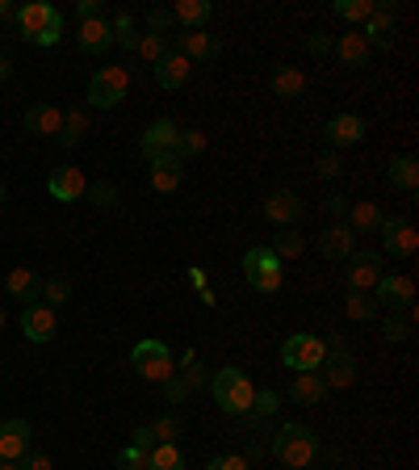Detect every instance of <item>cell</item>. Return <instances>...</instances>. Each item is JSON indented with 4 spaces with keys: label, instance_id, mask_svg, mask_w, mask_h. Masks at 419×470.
I'll list each match as a JSON object with an SVG mask.
<instances>
[{
    "label": "cell",
    "instance_id": "6da1fadb",
    "mask_svg": "<svg viewBox=\"0 0 419 470\" xmlns=\"http://www.w3.org/2000/svg\"><path fill=\"white\" fill-rule=\"evenodd\" d=\"M210 395H214L218 412L239 420V416L252 412V399H256V382L248 379V369L243 366H223L210 374Z\"/></svg>",
    "mask_w": 419,
    "mask_h": 470
},
{
    "label": "cell",
    "instance_id": "7a4b0ae2",
    "mask_svg": "<svg viewBox=\"0 0 419 470\" xmlns=\"http://www.w3.org/2000/svg\"><path fill=\"white\" fill-rule=\"evenodd\" d=\"M13 22H17L25 43H34V46H55L63 38V13L55 5H46V0L22 5V9L13 13Z\"/></svg>",
    "mask_w": 419,
    "mask_h": 470
},
{
    "label": "cell",
    "instance_id": "3957f363",
    "mask_svg": "<svg viewBox=\"0 0 419 470\" xmlns=\"http://www.w3.org/2000/svg\"><path fill=\"white\" fill-rule=\"evenodd\" d=\"M272 458L281 462V466H310L319 458V436L310 425H281L272 433Z\"/></svg>",
    "mask_w": 419,
    "mask_h": 470
},
{
    "label": "cell",
    "instance_id": "277c9868",
    "mask_svg": "<svg viewBox=\"0 0 419 470\" xmlns=\"http://www.w3.org/2000/svg\"><path fill=\"white\" fill-rule=\"evenodd\" d=\"M239 269H243V282H248L256 294H277L285 282L281 273V261L272 256L269 244H256V248H248L243 253V261H239Z\"/></svg>",
    "mask_w": 419,
    "mask_h": 470
},
{
    "label": "cell",
    "instance_id": "5b68a950",
    "mask_svg": "<svg viewBox=\"0 0 419 470\" xmlns=\"http://www.w3.org/2000/svg\"><path fill=\"white\" fill-rule=\"evenodd\" d=\"M130 366L138 369V379L156 382V387L176 379V357H172V349L164 341H138L135 353H130Z\"/></svg>",
    "mask_w": 419,
    "mask_h": 470
},
{
    "label": "cell",
    "instance_id": "8992f818",
    "mask_svg": "<svg viewBox=\"0 0 419 470\" xmlns=\"http://www.w3.org/2000/svg\"><path fill=\"white\" fill-rule=\"evenodd\" d=\"M281 366L285 369H298V374H310V369L323 366V357H328V344H323V336L315 332H294V336H285L281 344Z\"/></svg>",
    "mask_w": 419,
    "mask_h": 470
},
{
    "label": "cell",
    "instance_id": "52a82bcc",
    "mask_svg": "<svg viewBox=\"0 0 419 470\" xmlns=\"http://www.w3.org/2000/svg\"><path fill=\"white\" fill-rule=\"evenodd\" d=\"M126 92H130V72H126V68H101L89 81L92 110H114V105L126 101Z\"/></svg>",
    "mask_w": 419,
    "mask_h": 470
},
{
    "label": "cell",
    "instance_id": "ba28073f",
    "mask_svg": "<svg viewBox=\"0 0 419 470\" xmlns=\"http://www.w3.org/2000/svg\"><path fill=\"white\" fill-rule=\"evenodd\" d=\"M382 253H374V248H361V253L348 256V269H344V286L348 290H361V294H374L377 277H382Z\"/></svg>",
    "mask_w": 419,
    "mask_h": 470
},
{
    "label": "cell",
    "instance_id": "9c48e42d",
    "mask_svg": "<svg viewBox=\"0 0 419 470\" xmlns=\"http://www.w3.org/2000/svg\"><path fill=\"white\" fill-rule=\"evenodd\" d=\"M374 302L386 311H411V302H415V282L407 273H382L374 286Z\"/></svg>",
    "mask_w": 419,
    "mask_h": 470
},
{
    "label": "cell",
    "instance_id": "30bf717a",
    "mask_svg": "<svg viewBox=\"0 0 419 470\" xmlns=\"http://www.w3.org/2000/svg\"><path fill=\"white\" fill-rule=\"evenodd\" d=\"M395 13H398V5L395 0H377V9H374V17L361 25V38L369 46H377V51H390L395 46V38H398V25H395Z\"/></svg>",
    "mask_w": 419,
    "mask_h": 470
},
{
    "label": "cell",
    "instance_id": "8fae6325",
    "mask_svg": "<svg viewBox=\"0 0 419 470\" xmlns=\"http://www.w3.org/2000/svg\"><path fill=\"white\" fill-rule=\"evenodd\" d=\"M176 143H181V127L172 118H156L143 130V139H138V151H143V160H151V156H176Z\"/></svg>",
    "mask_w": 419,
    "mask_h": 470
},
{
    "label": "cell",
    "instance_id": "7c38bea8",
    "mask_svg": "<svg viewBox=\"0 0 419 470\" xmlns=\"http://www.w3.org/2000/svg\"><path fill=\"white\" fill-rule=\"evenodd\" d=\"M22 336L30 344H46L59 336V311H51L46 302H30L22 311Z\"/></svg>",
    "mask_w": 419,
    "mask_h": 470
},
{
    "label": "cell",
    "instance_id": "4fadbf2b",
    "mask_svg": "<svg viewBox=\"0 0 419 470\" xmlns=\"http://www.w3.org/2000/svg\"><path fill=\"white\" fill-rule=\"evenodd\" d=\"M46 194L55 197V202H84L89 177H84V168H76V164H63V168H55L46 177Z\"/></svg>",
    "mask_w": 419,
    "mask_h": 470
},
{
    "label": "cell",
    "instance_id": "5bb4252c",
    "mask_svg": "<svg viewBox=\"0 0 419 470\" xmlns=\"http://www.w3.org/2000/svg\"><path fill=\"white\" fill-rule=\"evenodd\" d=\"M377 231H382V248L390 256H411L419 248V231L411 227L403 215H386Z\"/></svg>",
    "mask_w": 419,
    "mask_h": 470
},
{
    "label": "cell",
    "instance_id": "9a60e30c",
    "mask_svg": "<svg viewBox=\"0 0 419 470\" xmlns=\"http://www.w3.org/2000/svg\"><path fill=\"white\" fill-rule=\"evenodd\" d=\"M323 374L319 379L328 382V390H348L352 382H357V357H352V349L344 344V349H328V357H323Z\"/></svg>",
    "mask_w": 419,
    "mask_h": 470
},
{
    "label": "cell",
    "instance_id": "2e32d148",
    "mask_svg": "<svg viewBox=\"0 0 419 470\" xmlns=\"http://www.w3.org/2000/svg\"><path fill=\"white\" fill-rule=\"evenodd\" d=\"M34 449V428H30V420H5L0 425V462H22L25 454Z\"/></svg>",
    "mask_w": 419,
    "mask_h": 470
},
{
    "label": "cell",
    "instance_id": "e0dca14e",
    "mask_svg": "<svg viewBox=\"0 0 419 470\" xmlns=\"http://www.w3.org/2000/svg\"><path fill=\"white\" fill-rule=\"evenodd\" d=\"M172 51H181L189 63H214L223 55V43H218V34H205V30H181Z\"/></svg>",
    "mask_w": 419,
    "mask_h": 470
},
{
    "label": "cell",
    "instance_id": "ac0fdd59",
    "mask_svg": "<svg viewBox=\"0 0 419 470\" xmlns=\"http://www.w3.org/2000/svg\"><path fill=\"white\" fill-rule=\"evenodd\" d=\"M148 181L156 194H176L185 185V160L181 156H151L148 160Z\"/></svg>",
    "mask_w": 419,
    "mask_h": 470
},
{
    "label": "cell",
    "instance_id": "d6986e66",
    "mask_svg": "<svg viewBox=\"0 0 419 470\" xmlns=\"http://www.w3.org/2000/svg\"><path fill=\"white\" fill-rule=\"evenodd\" d=\"M264 218H269L272 227H294L298 218H302V197L294 189H272L264 197Z\"/></svg>",
    "mask_w": 419,
    "mask_h": 470
},
{
    "label": "cell",
    "instance_id": "ffe728a7",
    "mask_svg": "<svg viewBox=\"0 0 419 470\" xmlns=\"http://www.w3.org/2000/svg\"><path fill=\"white\" fill-rule=\"evenodd\" d=\"M352 253H357V235H352L348 223L323 227V235H319V256H323V261H348Z\"/></svg>",
    "mask_w": 419,
    "mask_h": 470
},
{
    "label": "cell",
    "instance_id": "44dd1931",
    "mask_svg": "<svg viewBox=\"0 0 419 470\" xmlns=\"http://www.w3.org/2000/svg\"><path fill=\"white\" fill-rule=\"evenodd\" d=\"M151 72H156V84H159V89L176 92V89H185V84H189L193 63L181 55V51H168V55L159 59V63H156V68H151Z\"/></svg>",
    "mask_w": 419,
    "mask_h": 470
},
{
    "label": "cell",
    "instance_id": "7402d4cb",
    "mask_svg": "<svg viewBox=\"0 0 419 470\" xmlns=\"http://www.w3.org/2000/svg\"><path fill=\"white\" fill-rule=\"evenodd\" d=\"M5 294H9L13 302L30 307V302H38V294H43V277H38L34 269H25V264H17V269H9V277H5Z\"/></svg>",
    "mask_w": 419,
    "mask_h": 470
},
{
    "label": "cell",
    "instance_id": "603a6c76",
    "mask_svg": "<svg viewBox=\"0 0 419 470\" xmlns=\"http://www.w3.org/2000/svg\"><path fill=\"white\" fill-rule=\"evenodd\" d=\"M331 51H336V55H340V63H344V68H352V72L369 68V55H374V46L361 38V30H348V34H340Z\"/></svg>",
    "mask_w": 419,
    "mask_h": 470
},
{
    "label": "cell",
    "instance_id": "cb8c5ba5",
    "mask_svg": "<svg viewBox=\"0 0 419 470\" xmlns=\"http://www.w3.org/2000/svg\"><path fill=\"white\" fill-rule=\"evenodd\" d=\"M76 46H80V51H84V55H101V51H110V46H114V30H110V22H105V17H92V22H80Z\"/></svg>",
    "mask_w": 419,
    "mask_h": 470
},
{
    "label": "cell",
    "instance_id": "d4e9b609",
    "mask_svg": "<svg viewBox=\"0 0 419 470\" xmlns=\"http://www.w3.org/2000/svg\"><path fill=\"white\" fill-rule=\"evenodd\" d=\"M25 135H46V139H59V130H63V114H59L55 105H30L22 118Z\"/></svg>",
    "mask_w": 419,
    "mask_h": 470
},
{
    "label": "cell",
    "instance_id": "484cf974",
    "mask_svg": "<svg viewBox=\"0 0 419 470\" xmlns=\"http://www.w3.org/2000/svg\"><path fill=\"white\" fill-rule=\"evenodd\" d=\"M323 135H328L331 148H352V143H361L365 139V118L361 114H336Z\"/></svg>",
    "mask_w": 419,
    "mask_h": 470
},
{
    "label": "cell",
    "instance_id": "4316f807",
    "mask_svg": "<svg viewBox=\"0 0 419 470\" xmlns=\"http://www.w3.org/2000/svg\"><path fill=\"white\" fill-rule=\"evenodd\" d=\"M269 89L277 92V97H281V101H298V97H302L306 92V72L302 68H272L269 72Z\"/></svg>",
    "mask_w": 419,
    "mask_h": 470
},
{
    "label": "cell",
    "instance_id": "83f0119b",
    "mask_svg": "<svg viewBox=\"0 0 419 470\" xmlns=\"http://www.w3.org/2000/svg\"><path fill=\"white\" fill-rule=\"evenodd\" d=\"M172 17L181 30H205V22L214 17V5L210 0H176L172 5Z\"/></svg>",
    "mask_w": 419,
    "mask_h": 470
},
{
    "label": "cell",
    "instance_id": "f1b7e54d",
    "mask_svg": "<svg viewBox=\"0 0 419 470\" xmlns=\"http://www.w3.org/2000/svg\"><path fill=\"white\" fill-rule=\"evenodd\" d=\"M382 206L377 202H352L348 206V215H344V223L352 227V235H369V231H377L382 227Z\"/></svg>",
    "mask_w": 419,
    "mask_h": 470
},
{
    "label": "cell",
    "instance_id": "f546056e",
    "mask_svg": "<svg viewBox=\"0 0 419 470\" xmlns=\"http://www.w3.org/2000/svg\"><path fill=\"white\" fill-rule=\"evenodd\" d=\"M290 395H294V403L319 408V403L328 399V382L319 379V369H310V374H294V387H290Z\"/></svg>",
    "mask_w": 419,
    "mask_h": 470
},
{
    "label": "cell",
    "instance_id": "4dcf8cb0",
    "mask_svg": "<svg viewBox=\"0 0 419 470\" xmlns=\"http://www.w3.org/2000/svg\"><path fill=\"white\" fill-rule=\"evenodd\" d=\"M377 302H374V294H361V290H344V315L348 320H357V323H369V320H377Z\"/></svg>",
    "mask_w": 419,
    "mask_h": 470
},
{
    "label": "cell",
    "instance_id": "1f68e13d",
    "mask_svg": "<svg viewBox=\"0 0 419 470\" xmlns=\"http://www.w3.org/2000/svg\"><path fill=\"white\" fill-rule=\"evenodd\" d=\"M411 328H415V307H411V311H390V315L382 320V336L390 344L411 341Z\"/></svg>",
    "mask_w": 419,
    "mask_h": 470
},
{
    "label": "cell",
    "instance_id": "d6a6232c",
    "mask_svg": "<svg viewBox=\"0 0 419 470\" xmlns=\"http://www.w3.org/2000/svg\"><path fill=\"white\" fill-rule=\"evenodd\" d=\"M390 185L415 194V189H419V160H415V156H398V160H390Z\"/></svg>",
    "mask_w": 419,
    "mask_h": 470
},
{
    "label": "cell",
    "instance_id": "836d02e7",
    "mask_svg": "<svg viewBox=\"0 0 419 470\" xmlns=\"http://www.w3.org/2000/svg\"><path fill=\"white\" fill-rule=\"evenodd\" d=\"M89 135V110H68L63 130H59V148H80V139Z\"/></svg>",
    "mask_w": 419,
    "mask_h": 470
},
{
    "label": "cell",
    "instance_id": "e575fe53",
    "mask_svg": "<svg viewBox=\"0 0 419 470\" xmlns=\"http://www.w3.org/2000/svg\"><path fill=\"white\" fill-rule=\"evenodd\" d=\"M269 248H272V256H277V261H298V256H302V248H306V240H302V235H298V231L294 227H281V235H272V244H269Z\"/></svg>",
    "mask_w": 419,
    "mask_h": 470
},
{
    "label": "cell",
    "instance_id": "d590c367",
    "mask_svg": "<svg viewBox=\"0 0 419 470\" xmlns=\"http://www.w3.org/2000/svg\"><path fill=\"white\" fill-rule=\"evenodd\" d=\"M148 470H185V454L168 441H159L148 449Z\"/></svg>",
    "mask_w": 419,
    "mask_h": 470
},
{
    "label": "cell",
    "instance_id": "8d00e7d4",
    "mask_svg": "<svg viewBox=\"0 0 419 470\" xmlns=\"http://www.w3.org/2000/svg\"><path fill=\"white\" fill-rule=\"evenodd\" d=\"M110 30H114V46H122V51H135L138 46V25L130 13H114V22H110Z\"/></svg>",
    "mask_w": 419,
    "mask_h": 470
},
{
    "label": "cell",
    "instance_id": "74e56055",
    "mask_svg": "<svg viewBox=\"0 0 419 470\" xmlns=\"http://www.w3.org/2000/svg\"><path fill=\"white\" fill-rule=\"evenodd\" d=\"M377 0H336V17H344V22H357V30H361L369 17H374Z\"/></svg>",
    "mask_w": 419,
    "mask_h": 470
},
{
    "label": "cell",
    "instance_id": "f35d334b",
    "mask_svg": "<svg viewBox=\"0 0 419 470\" xmlns=\"http://www.w3.org/2000/svg\"><path fill=\"white\" fill-rule=\"evenodd\" d=\"M172 46H168V38H159V34H138V46H135V55L143 59V63H151L156 68L159 59L168 55Z\"/></svg>",
    "mask_w": 419,
    "mask_h": 470
},
{
    "label": "cell",
    "instance_id": "ab89813d",
    "mask_svg": "<svg viewBox=\"0 0 419 470\" xmlns=\"http://www.w3.org/2000/svg\"><path fill=\"white\" fill-rule=\"evenodd\" d=\"M205 148H210V135H205L202 127H189V130H181V143H176V156H181V160H193V156H202Z\"/></svg>",
    "mask_w": 419,
    "mask_h": 470
},
{
    "label": "cell",
    "instance_id": "60d3db41",
    "mask_svg": "<svg viewBox=\"0 0 419 470\" xmlns=\"http://www.w3.org/2000/svg\"><path fill=\"white\" fill-rule=\"evenodd\" d=\"M68 299H71V286L63 282V277H43V294H38V302H46L51 311H59Z\"/></svg>",
    "mask_w": 419,
    "mask_h": 470
},
{
    "label": "cell",
    "instance_id": "b9f144b4",
    "mask_svg": "<svg viewBox=\"0 0 419 470\" xmlns=\"http://www.w3.org/2000/svg\"><path fill=\"white\" fill-rule=\"evenodd\" d=\"M185 433V425H181V416L176 412H168V416H159V420H151V436H156V446L159 441H168V446H176V436Z\"/></svg>",
    "mask_w": 419,
    "mask_h": 470
},
{
    "label": "cell",
    "instance_id": "7bdbcfd3",
    "mask_svg": "<svg viewBox=\"0 0 419 470\" xmlns=\"http://www.w3.org/2000/svg\"><path fill=\"white\" fill-rule=\"evenodd\" d=\"M277 408H281V395L272 387H261L256 390V399H252V412L248 416H261V420H269V416H277Z\"/></svg>",
    "mask_w": 419,
    "mask_h": 470
},
{
    "label": "cell",
    "instance_id": "ee69618b",
    "mask_svg": "<svg viewBox=\"0 0 419 470\" xmlns=\"http://www.w3.org/2000/svg\"><path fill=\"white\" fill-rule=\"evenodd\" d=\"M84 197H92V206H97V210H110L118 202V185L114 181H92Z\"/></svg>",
    "mask_w": 419,
    "mask_h": 470
},
{
    "label": "cell",
    "instance_id": "f6af8a7d",
    "mask_svg": "<svg viewBox=\"0 0 419 470\" xmlns=\"http://www.w3.org/2000/svg\"><path fill=\"white\" fill-rule=\"evenodd\" d=\"M176 25V17H172V9H164V5H156V9H148V34H159L168 38V30Z\"/></svg>",
    "mask_w": 419,
    "mask_h": 470
},
{
    "label": "cell",
    "instance_id": "bcb514c9",
    "mask_svg": "<svg viewBox=\"0 0 419 470\" xmlns=\"http://www.w3.org/2000/svg\"><path fill=\"white\" fill-rule=\"evenodd\" d=\"M118 470H148V449H138V446H122L118 449Z\"/></svg>",
    "mask_w": 419,
    "mask_h": 470
},
{
    "label": "cell",
    "instance_id": "7dc6e473",
    "mask_svg": "<svg viewBox=\"0 0 419 470\" xmlns=\"http://www.w3.org/2000/svg\"><path fill=\"white\" fill-rule=\"evenodd\" d=\"M331 46H336V38H331L328 30H315V34H306V55L328 59V55H331Z\"/></svg>",
    "mask_w": 419,
    "mask_h": 470
},
{
    "label": "cell",
    "instance_id": "c3c4849f",
    "mask_svg": "<svg viewBox=\"0 0 419 470\" xmlns=\"http://www.w3.org/2000/svg\"><path fill=\"white\" fill-rule=\"evenodd\" d=\"M315 172L323 177V181H336V177H344V160L336 156V151H323V156H319V164H315Z\"/></svg>",
    "mask_w": 419,
    "mask_h": 470
},
{
    "label": "cell",
    "instance_id": "681fc988",
    "mask_svg": "<svg viewBox=\"0 0 419 470\" xmlns=\"http://www.w3.org/2000/svg\"><path fill=\"white\" fill-rule=\"evenodd\" d=\"M205 470H248V458L243 454H218V458L205 462Z\"/></svg>",
    "mask_w": 419,
    "mask_h": 470
},
{
    "label": "cell",
    "instance_id": "f907efd6",
    "mask_svg": "<svg viewBox=\"0 0 419 470\" xmlns=\"http://www.w3.org/2000/svg\"><path fill=\"white\" fill-rule=\"evenodd\" d=\"M101 13H105V0H80V5H76L80 22H92V17H101Z\"/></svg>",
    "mask_w": 419,
    "mask_h": 470
},
{
    "label": "cell",
    "instance_id": "816d5d0a",
    "mask_svg": "<svg viewBox=\"0 0 419 470\" xmlns=\"http://www.w3.org/2000/svg\"><path fill=\"white\" fill-rule=\"evenodd\" d=\"M159 390H164V399H168V403H185V399H189V390H185L181 379H168Z\"/></svg>",
    "mask_w": 419,
    "mask_h": 470
},
{
    "label": "cell",
    "instance_id": "f5cc1de1",
    "mask_svg": "<svg viewBox=\"0 0 419 470\" xmlns=\"http://www.w3.org/2000/svg\"><path fill=\"white\" fill-rule=\"evenodd\" d=\"M25 470H55V462H51V454H43V449H30L25 454Z\"/></svg>",
    "mask_w": 419,
    "mask_h": 470
},
{
    "label": "cell",
    "instance_id": "db71d44e",
    "mask_svg": "<svg viewBox=\"0 0 419 470\" xmlns=\"http://www.w3.org/2000/svg\"><path fill=\"white\" fill-rule=\"evenodd\" d=\"M348 206H352V202H348V197H340V194L323 202V210H328V215L336 218V223H344V215H348Z\"/></svg>",
    "mask_w": 419,
    "mask_h": 470
},
{
    "label": "cell",
    "instance_id": "11a10c76",
    "mask_svg": "<svg viewBox=\"0 0 419 470\" xmlns=\"http://www.w3.org/2000/svg\"><path fill=\"white\" fill-rule=\"evenodd\" d=\"M130 446H138V449H151V446H156V436H151V425H138L135 433H130Z\"/></svg>",
    "mask_w": 419,
    "mask_h": 470
},
{
    "label": "cell",
    "instance_id": "9f6ffc18",
    "mask_svg": "<svg viewBox=\"0 0 419 470\" xmlns=\"http://www.w3.org/2000/svg\"><path fill=\"white\" fill-rule=\"evenodd\" d=\"M189 286H193V290H205V286H210V282H205V273L197 269V264L189 269Z\"/></svg>",
    "mask_w": 419,
    "mask_h": 470
},
{
    "label": "cell",
    "instance_id": "6f0895ef",
    "mask_svg": "<svg viewBox=\"0 0 419 470\" xmlns=\"http://www.w3.org/2000/svg\"><path fill=\"white\" fill-rule=\"evenodd\" d=\"M9 76H13V59H9V55H0V84L9 81Z\"/></svg>",
    "mask_w": 419,
    "mask_h": 470
},
{
    "label": "cell",
    "instance_id": "680465c9",
    "mask_svg": "<svg viewBox=\"0 0 419 470\" xmlns=\"http://www.w3.org/2000/svg\"><path fill=\"white\" fill-rule=\"evenodd\" d=\"M13 13H17V5H13V0H0V22H5V17H13Z\"/></svg>",
    "mask_w": 419,
    "mask_h": 470
},
{
    "label": "cell",
    "instance_id": "91938a15",
    "mask_svg": "<svg viewBox=\"0 0 419 470\" xmlns=\"http://www.w3.org/2000/svg\"><path fill=\"white\" fill-rule=\"evenodd\" d=\"M197 294H202V307H214V290H210V286H205V290H197Z\"/></svg>",
    "mask_w": 419,
    "mask_h": 470
},
{
    "label": "cell",
    "instance_id": "94428289",
    "mask_svg": "<svg viewBox=\"0 0 419 470\" xmlns=\"http://www.w3.org/2000/svg\"><path fill=\"white\" fill-rule=\"evenodd\" d=\"M0 470H22V466L17 462H0Z\"/></svg>",
    "mask_w": 419,
    "mask_h": 470
},
{
    "label": "cell",
    "instance_id": "6125c7cd",
    "mask_svg": "<svg viewBox=\"0 0 419 470\" xmlns=\"http://www.w3.org/2000/svg\"><path fill=\"white\" fill-rule=\"evenodd\" d=\"M0 202H5V177H0Z\"/></svg>",
    "mask_w": 419,
    "mask_h": 470
},
{
    "label": "cell",
    "instance_id": "be15d7a7",
    "mask_svg": "<svg viewBox=\"0 0 419 470\" xmlns=\"http://www.w3.org/2000/svg\"><path fill=\"white\" fill-rule=\"evenodd\" d=\"M0 328H5V307H0Z\"/></svg>",
    "mask_w": 419,
    "mask_h": 470
}]
</instances>
